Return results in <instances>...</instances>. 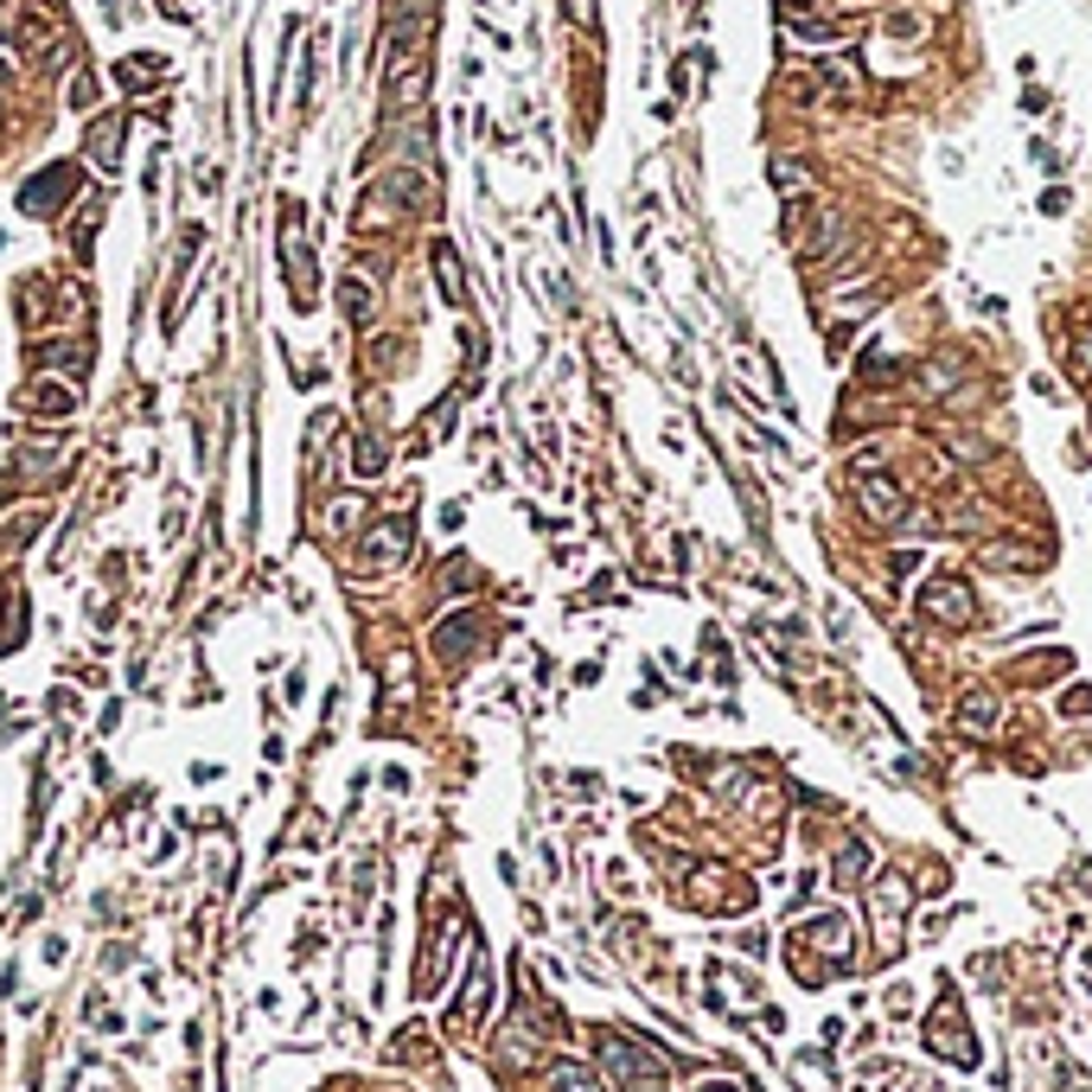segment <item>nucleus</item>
Segmentation results:
<instances>
[{"label": "nucleus", "mask_w": 1092, "mask_h": 1092, "mask_svg": "<svg viewBox=\"0 0 1092 1092\" xmlns=\"http://www.w3.org/2000/svg\"><path fill=\"white\" fill-rule=\"evenodd\" d=\"M569 6H575V19H582V26H595V0H569Z\"/></svg>", "instance_id": "5701e85b"}, {"label": "nucleus", "mask_w": 1092, "mask_h": 1092, "mask_svg": "<svg viewBox=\"0 0 1092 1092\" xmlns=\"http://www.w3.org/2000/svg\"><path fill=\"white\" fill-rule=\"evenodd\" d=\"M498 1067H537V1028L531 1023H511L505 1035H498Z\"/></svg>", "instance_id": "1a4fd4ad"}, {"label": "nucleus", "mask_w": 1092, "mask_h": 1092, "mask_svg": "<svg viewBox=\"0 0 1092 1092\" xmlns=\"http://www.w3.org/2000/svg\"><path fill=\"white\" fill-rule=\"evenodd\" d=\"M116 147H122V116H103V122L90 129V160H96L103 173H116V160H122Z\"/></svg>", "instance_id": "9b49d317"}, {"label": "nucleus", "mask_w": 1092, "mask_h": 1092, "mask_svg": "<svg viewBox=\"0 0 1092 1092\" xmlns=\"http://www.w3.org/2000/svg\"><path fill=\"white\" fill-rule=\"evenodd\" d=\"M549 1092H601V1080H595L582 1061H556V1067H549Z\"/></svg>", "instance_id": "ddd939ff"}, {"label": "nucleus", "mask_w": 1092, "mask_h": 1092, "mask_svg": "<svg viewBox=\"0 0 1092 1092\" xmlns=\"http://www.w3.org/2000/svg\"><path fill=\"white\" fill-rule=\"evenodd\" d=\"M927 1035H933V1048H940V1054L953 1048V1061H958V1067H977V1041L964 1035V1023H958V1003H953V997L940 1003V1016L927 1023Z\"/></svg>", "instance_id": "39448f33"}, {"label": "nucleus", "mask_w": 1092, "mask_h": 1092, "mask_svg": "<svg viewBox=\"0 0 1092 1092\" xmlns=\"http://www.w3.org/2000/svg\"><path fill=\"white\" fill-rule=\"evenodd\" d=\"M485 1010H492V971H485V958H479L474 977H467V997L448 1010V1028H454V1035H467V1028L485 1023Z\"/></svg>", "instance_id": "20e7f679"}, {"label": "nucleus", "mask_w": 1092, "mask_h": 1092, "mask_svg": "<svg viewBox=\"0 0 1092 1092\" xmlns=\"http://www.w3.org/2000/svg\"><path fill=\"white\" fill-rule=\"evenodd\" d=\"M70 186H77V167H45V173H39V179H32L26 192H19V205H26V211H39V217H45V211H65Z\"/></svg>", "instance_id": "423d86ee"}, {"label": "nucleus", "mask_w": 1092, "mask_h": 1092, "mask_svg": "<svg viewBox=\"0 0 1092 1092\" xmlns=\"http://www.w3.org/2000/svg\"><path fill=\"white\" fill-rule=\"evenodd\" d=\"M595 1048H601V1067L614 1074L620 1092H671L665 1054H652L645 1041H632V1035H620V1028H601Z\"/></svg>", "instance_id": "f257e3e1"}, {"label": "nucleus", "mask_w": 1092, "mask_h": 1092, "mask_svg": "<svg viewBox=\"0 0 1092 1092\" xmlns=\"http://www.w3.org/2000/svg\"><path fill=\"white\" fill-rule=\"evenodd\" d=\"M0 601H6V595H0Z\"/></svg>", "instance_id": "393cba45"}, {"label": "nucleus", "mask_w": 1092, "mask_h": 1092, "mask_svg": "<svg viewBox=\"0 0 1092 1092\" xmlns=\"http://www.w3.org/2000/svg\"><path fill=\"white\" fill-rule=\"evenodd\" d=\"M703 1092H735V1087H703Z\"/></svg>", "instance_id": "b1692460"}, {"label": "nucleus", "mask_w": 1092, "mask_h": 1092, "mask_svg": "<svg viewBox=\"0 0 1092 1092\" xmlns=\"http://www.w3.org/2000/svg\"><path fill=\"white\" fill-rule=\"evenodd\" d=\"M339 301H345V314H351L358 327L371 320V281H358V275H351V281H345V288H339Z\"/></svg>", "instance_id": "f3484780"}, {"label": "nucleus", "mask_w": 1092, "mask_h": 1092, "mask_svg": "<svg viewBox=\"0 0 1092 1092\" xmlns=\"http://www.w3.org/2000/svg\"><path fill=\"white\" fill-rule=\"evenodd\" d=\"M1074 371H1080V377H1092V333H1080V339H1074Z\"/></svg>", "instance_id": "aec40b11"}, {"label": "nucleus", "mask_w": 1092, "mask_h": 1092, "mask_svg": "<svg viewBox=\"0 0 1092 1092\" xmlns=\"http://www.w3.org/2000/svg\"><path fill=\"white\" fill-rule=\"evenodd\" d=\"M901 907H907V882H882V888H876V920H882V940L894 933Z\"/></svg>", "instance_id": "2eb2a0df"}, {"label": "nucleus", "mask_w": 1092, "mask_h": 1092, "mask_svg": "<svg viewBox=\"0 0 1092 1092\" xmlns=\"http://www.w3.org/2000/svg\"><path fill=\"white\" fill-rule=\"evenodd\" d=\"M410 549H415V524L397 511V518H384V524H371L358 537V562L364 569H397V562H410Z\"/></svg>", "instance_id": "f03ea898"}, {"label": "nucleus", "mask_w": 1092, "mask_h": 1092, "mask_svg": "<svg viewBox=\"0 0 1092 1092\" xmlns=\"http://www.w3.org/2000/svg\"><path fill=\"white\" fill-rule=\"evenodd\" d=\"M39 524H45V511H26V518H13V524L0 531V569H6V562H13L19 549L32 544V537H39Z\"/></svg>", "instance_id": "f8f14e48"}, {"label": "nucleus", "mask_w": 1092, "mask_h": 1092, "mask_svg": "<svg viewBox=\"0 0 1092 1092\" xmlns=\"http://www.w3.org/2000/svg\"><path fill=\"white\" fill-rule=\"evenodd\" d=\"M920 614L940 620V626H971L977 601H971V588H964L958 575H940V582H927V595H920Z\"/></svg>", "instance_id": "7ed1b4c3"}, {"label": "nucleus", "mask_w": 1092, "mask_h": 1092, "mask_svg": "<svg viewBox=\"0 0 1092 1092\" xmlns=\"http://www.w3.org/2000/svg\"><path fill=\"white\" fill-rule=\"evenodd\" d=\"M984 556H990V569H997V562H1003V569H1035V549H1023V544H1003V549L990 544Z\"/></svg>", "instance_id": "a211bd4d"}, {"label": "nucleus", "mask_w": 1092, "mask_h": 1092, "mask_svg": "<svg viewBox=\"0 0 1092 1092\" xmlns=\"http://www.w3.org/2000/svg\"><path fill=\"white\" fill-rule=\"evenodd\" d=\"M19 410L45 415V422H52V415L65 422V415L77 410V390H65V384H32V390H19Z\"/></svg>", "instance_id": "6e6552de"}, {"label": "nucleus", "mask_w": 1092, "mask_h": 1092, "mask_svg": "<svg viewBox=\"0 0 1092 1092\" xmlns=\"http://www.w3.org/2000/svg\"><path fill=\"white\" fill-rule=\"evenodd\" d=\"M390 1061H428V1041H422L415 1028H403V1035L390 1041Z\"/></svg>", "instance_id": "6ab92c4d"}, {"label": "nucleus", "mask_w": 1092, "mask_h": 1092, "mask_svg": "<svg viewBox=\"0 0 1092 1092\" xmlns=\"http://www.w3.org/2000/svg\"><path fill=\"white\" fill-rule=\"evenodd\" d=\"M351 474H364V479L384 474V441H377V435H364V441L351 448Z\"/></svg>", "instance_id": "dca6fc26"}, {"label": "nucleus", "mask_w": 1092, "mask_h": 1092, "mask_svg": "<svg viewBox=\"0 0 1092 1092\" xmlns=\"http://www.w3.org/2000/svg\"><path fill=\"white\" fill-rule=\"evenodd\" d=\"M888 569H894V582H901V575H914V569H920V556H914V549H901V556H894Z\"/></svg>", "instance_id": "4be33fe9"}, {"label": "nucleus", "mask_w": 1092, "mask_h": 1092, "mask_svg": "<svg viewBox=\"0 0 1092 1092\" xmlns=\"http://www.w3.org/2000/svg\"><path fill=\"white\" fill-rule=\"evenodd\" d=\"M856 498L869 505V518H876V524H894V518H907L901 492H894L888 479H876V474H863V479H856Z\"/></svg>", "instance_id": "0eeeda50"}, {"label": "nucleus", "mask_w": 1092, "mask_h": 1092, "mask_svg": "<svg viewBox=\"0 0 1092 1092\" xmlns=\"http://www.w3.org/2000/svg\"><path fill=\"white\" fill-rule=\"evenodd\" d=\"M773 179H780V186H805V173H799L793 160H773Z\"/></svg>", "instance_id": "412c9836"}, {"label": "nucleus", "mask_w": 1092, "mask_h": 1092, "mask_svg": "<svg viewBox=\"0 0 1092 1092\" xmlns=\"http://www.w3.org/2000/svg\"><path fill=\"white\" fill-rule=\"evenodd\" d=\"M958 722H964V735L990 742V735H997V696H990V690H971V696L958 703Z\"/></svg>", "instance_id": "9d476101"}, {"label": "nucleus", "mask_w": 1092, "mask_h": 1092, "mask_svg": "<svg viewBox=\"0 0 1092 1092\" xmlns=\"http://www.w3.org/2000/svg\"><path fill=\"white\" fill-rule=\"evenodd\" d=\"M863 876H869V843L850 837V843L837 850V882H863Z\"/></svg>", "instance_id": "4468645a"}]
</instances>
